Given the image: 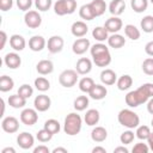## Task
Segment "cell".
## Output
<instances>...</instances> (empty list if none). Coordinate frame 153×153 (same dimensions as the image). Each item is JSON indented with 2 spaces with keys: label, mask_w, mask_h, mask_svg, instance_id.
Returning <instances> with one entry per match:
<instances>
[{
  "label": "cell",
  "mask_w": 153,
  "mask_h": 153,
  "mask_svg": "<svg viewBox=\"0 0 153 153\" xmlns=\"http://www.w3.org/2000/svg\"><path fill=\"white\" fill-rule=\"evenodd\" d=\"M148 151H149L148 143H143V142L136 143V145L133 147V149H131L133 153H148Z\"/></svg>",
  "instance_id": "46"
},
{
  "label": "cell",
  "mask_w": 153,
  "mask_h": 153,
  "mask_svg": "<svg viewBox=\"0 0 153 153\" xmlns=\"http://www.w3.org/2000/svg\"><path fill=\"white\" fill-rule=\"evenodd\" d=\"M92 153H106V149L104 147H100V146H97L92 149Z\"/></svg>",
  "instance_id": "54"
},
{
  "label": "cell",
  "mask_w": 153,
  "mask_h": 153,
  "mask_svg": "<svg viewBox=\"0 0 153 153\" xmlns=\"http://www.w3.org/2000/svg\"><path fill=\"white\" fill-rule=\"evenodd\" d=\"M124 33H126V36L128 37V38H130L131 41H136V39H139L140 38V30L135 26V25H133V24H127L126 26H124Z\"/></svg>",
  "instance_id": "29"
},
{
  "label": "cell",
  "mask_w": 153,
  "mask_h": 153,
  "mask_svg": "<svg viewBox=\"0 0 153 153\" xmlns=\"http://www.w3.org/2000/svg\"><path fill=\"white\" fill-rule=\"evenodd\" d=\"M4 63L6 65V67H8L11 69H16L20 66L22 59L17 53H7L4 57Z\"/></svg>",
  "instance_id": "16"
},
{
  "label": "cell",
  "mask_w": 153,
  "mask_h": 153,
  "mask_svg": "<svg viewBox=\"0 0 153 153\" xmlns=\"http://www.w3.org/2000/svg\"><path fill=\"white\" fill-rule=\"evenodd\" d=\"M65 45V41L61 36H51L48 39V50L51 54H57L62 50Z\"/></svg>",
  "instance_id": "10"
},
{
  "label": "cell",
  "mask_w": 153,
  "mask_h": 153,
  "mask_svg": "<svg viewBox=\"0 0 153 153\" xmlns=\"http://www.w3.org/2000/svg\"><path fill=\"white\" fill-rule=\"evenodd\" d=\"M136 137L140 140H147L149 134H151V129L147 126H139L136 127Z\"/></svg>",
  "instance_id": "40"
},
{
  "label": "cell",
  "mask_w": 153,
  "mask_h": 153,
  "mask_svg": "<svg viewBox=\"0 0 153 153\" xmlns=\"http://www.w3.org/2000/svg\"><path fill=\"white\" fill-rule=\"evenodd\" d=\"M108 44L114 48V49H120L126 44V38L122 35L118 33H112L111 36H109L108 38Z\"/></svg>",
  "instance_id": "26"
},
{
  "label": "cell",
  "mask_w": 153,
  "mask_h": 153,
  "mask_svg": "<svg viewBox=\"0 0 153 153\" xmlns=\"http://www.w3.org/2000/svg\"><path fill=\"white\" fill-rule=\"evenodd\" d=\"M81 126H82V120H81L80 115H78L76 112H71L65 118L63 130L67 135L74 136V135L80 133Z\"/></svg>",
  "instance_id": "3"
},
{
  "label": "cell",
  "mask_w": 153,
  "mask_h": 153,
  "mask_svg": "<svg viewBox=\"0 0 153 153\" xmlns=\"http://www.w3.org/2000/svg\"><path fill=\"white\" fill-rule=\"evenodd\" d=\"M151 124H152V127H153V118H152V121H151Z\"/></svg>",
  "instance_id": "58"
},
{
  "label": "cell",
  "mask_w": 153,
  "mask_h": 153,
  "mask_svg": "<svg viewBox=\"0 0 153 153\" xmlns=\"http://www.w3.org/2000/svg\"><path fill=\"white\" fill-rule=\"evenodd\" d=\"M17 6L22 11H30L32 6V0H17Z\"/></svg>",
  "instance_id": "47"
},
{
  "label": "cell",
  "mask_w": 153,
  "mask_h": 153,
  "mask_svg": "<svg viewBox=\"0 0 153 153\" xmlns=\"http://www.w3.org/2000/svg\"><path fill=\"white\" fill-rule=\"evenodd\" d=\"M78 81V72L74 69H65L60 76H59V82L63 87H73Z\"/></svg>",
  "instance_id": "6"
},
{
  "label": "cell",
  "mask_w": 153,
  "mask_h": 153,
  "mask_svg": "<svg viewBox=\"0 0 153 153\" xmlns=\"http://www.w3.org/2000/svg\"><path fill=\"white\" fill-rule=\"evenodd\" d=\"M76 10V0H57L54 4V12L57 16L72 14Z\"/></svg>",
  "instance_id": "5"
},
{
  "label": "cell",
  "mask_w": 153,
  "mask_h": 153,
  "mask_svg": "<svg viewBox=\"0 0 153 153\" xmlns=\"http://www.w3.org/2000/svg\"><path fill=\"white\" fill-rule=\"evenodd\" d=\"M44 47H45V39L42 36L36 35L29 39V48L32 51H41L44 49Z\"/></svg>",
  "instance_id": "18"
},
{
  "label": "cell",
  "mask_w": 153,
  "mask_h": 153,
  "mask_svg": "<svg viewBox=\"0 0 153 153\" xmlns=\"http://www.w3.org/2000/svg\"><path fill=\"white\" fill-rule=\"evenodd\" d=\"M91 55H92L93 62L98 67H106L111 62V55H110L109 48L100 42L91 47Z\"/></svg>",
  "instance_id": "2"
},
{
  "label": "cell",
  "mask_w": 153,
  "mask_h": 153,
  "mask_svg": "<svg viewBox=\"0 0 153 153\" xmlns=\"http://www.w3.org/2000/svg\"><path fill=\"white\" fill-rule=\"evenodd\" d=\"M99 118H100L99 111L97 109H90V110L86 111L84 121L87 126H96L99 122Z\"/></svg>",
  "instance_id": "24"
},
{
  "label": "cell",
  "mask_w": 153,
  "mask_h": 153,
  "mask_svg": "<svg viewBox=\"0 0 153 153\" xmlns=\"http://www.w3.org/2000/svg\"><path fill=\"white\" fill-rule=\"evenodd\" d=\"M147 111L151 115H153V97L151 99H148V102H147Z\"/></svg>",
  "instance_id": "52"
},
{
  "label": "cell",
  "mask_w": 153,
  "mask_h": 153,
  "mask_svg": "<svg viewBox=\"0 0 153 153\" xmlns=\"http://www.w3.org/2000/svg\"><path fill=\"white\" fill-rule=\"evenodd\" d=\"M117 120L121 126L128 128V129H134L139 127L140 124V117L136 112H134L130 109H123L118 112Z\"/></svg>",
  "instance_id": "4"
},
{
  "label": "cell",
  "mask_w": 153,
  "mask_h": 153,
  "mask_svg": "<svg viewBox=\"0 0 153 153\" xmlns=\"http://www.w3.org/2000/svg\"><path fill=\"white\" fill-rule=\"evenodd\" d=\"M142 71L147 75H153V57H148L142 62Z\"/></svg>",
  "instance_id": "45"
},
{
  "label": "cell",
  "mask_w": 153,
  "mask_h": 153,
  "mask_svg": "<svg viewBox=\"0 0 153 153\" xmlns=\"http://www.w3.org/2000/svg\"><path fill=\"white\" fill-rule=\"evenodd\" d=\"M1 153H16V149L12 148V147H6L1 151Z\"/></svg>",
  "instance_id": "57"
},
{
  "label": "cell",
  "mask_w": 153,
  "mask_h": 153,
  "mask_svg": "<svg viewBox=\"0 0 153 153\" xmlns=\"http://www.w3.org/2000/svg\"><path fill=\"white\" fill-rule=\"evenodd\" d=\"M13 6V0H0V10L6 12Z\"/></svg>",
  "instance_id": "48"
},
{
  "label": "cell",
  "mask_w": 153,
  "mask_h": 153,
  "mask_svg": "<svg viewBox=\"0 0 153 153\" xmlns=\"http://www.w3.org/2000/svg\"><path fill=\"white\" fill-rule=\"evenodd\" d=\"M13 86H14V81L11 76L2 75L0 78V91L1 92H8L13 88Z\"/></svg>",
  "instance_id": "33"
},
{
  "label": "cell",
  "mask_w": 153,
  "mask_h": 153,
  "mask_svg": "<svg viewBox=\"0 0 153 153\" xmlns=\"http://www.w3.org/2000/svg\"><path fill=\"white\" fill-rule=\"evenodd\" d=\"M71 31H72V35L75 36V37H84L87 31H88V26L86 25L85 22H81V20H78V22H74L72 24V27H71Z\"/></svg>",
  "instance_id": "17"
},
{
  "label": "cell",
  "mask_w": 153,
  "mask_h": 153,
  "mask_svg": "<svg viewBox=\"0 0 153 153\" xmlns=\"http://www.w3.org/2000/svg\"><path fill=\"white\" fill-rule=\"evenodd\" d=\"M17 143H18V146H19L20 148H23V149H29V148H31V147L33 146L35 139H33V136H32L30 133L23 131V133H20V134L17 136Z\"/></svg>",
  "instance_id": "12"
},
{
  "label": "cell",
  "mask_w": 153,
  "mask_h": 153,
  "mask_svg": "<svg viewBox=\"0 0 153 153\" xmlns=\"http://www.w3.org/2000/svg\"><path fill=\"white\" fill-rule=\"evenodd\" d=\"M140 26L143 30V32H153V16H145L140 22Z\"/></svg>",
  "instance_id": "36"
},
{
  "label": "cell",
  "mask_w": 153,
  "mask_h": 153,
  "mask_svg": "<svg viewBox=\"0 0 153 153\" xmlns=\"http://www.w3.org/2000/svg\"><path fill=\"white\" fill-rule=\"evenodd\" d=\"M130 6L136 13H142L148 7V0H130Z\"/></svg>",
  "instance_id": "35"
},
{
  "label": "cell",
  "mask_w": 153,
  "mask_h": 153,
  "mask_svg": "<svg viewBox=\"0 0 153 153\" xmlns=\"http://www.w3.org/2000/svg\"><path fill=\"white\" fill-rule=\"evenodd\" d=\"M133 85V78L128 74H124L122 76L118 78L117 80V87L120 91H126L128 88H130V86Z\"/></svg>",
  "instance_id": "31"
},
{
  "label": "cell",
  "mask_w": 153,
  "mask_h": 153,
  "mask_svg": "<svg viewBox=\"0 0 153 153\" xmlns=\"http://www.w3.org/2000/svg\"><path fill=\"white\" fill-rule=\"evenodd\" d=\"M108 33H109V32L106 31V29H105L104 26H97V27H94L93 31H92L93 38H94L96 41H98V42L108 41V38H109Z\"/></svg>",
  "instance_id": "30"
},
{
  "label": "cell",
  "mask_w": 153,
  "mask_h": 153,
  "mask_svg": "<svg viewBox=\"0 0 153 153\" xmlns=\"http://www.w3.org/2000/svg\"><path fill=\"white\" fill-rule=\"evenodd\" d=\"M20 121L25 126H33L38 121V115L36 109H24L20 112Z\"/></svg>",
  "instance_id": "8"
},
{
  "label": "cell",
  "mask_w": 153,
  "mask_h": 153,
  "mask_svg": "<svg viewBox=\"0 0 153 153\" xmlns=\"http://www.w3.org/2000/svg\"><path fill=\"white\" fill-rule=\"evenodd\" d=\"M79 16H80V18L84 19V20H92L93 18H96L94 14H93L92 8H91V6H90V4L82 5V6L80 7V10H79Z\"/></svg>",
  "instance_id": "34"
},
{
  "label": "cell",
  "mask_w": 153,
  "mask_h": 153,
  "mask_svg": "<svg viewBox=\"0 0 153 153\" xmlns=\"http://www.w3.org/2000/svg\"><path fill=\"white\" fill-rule=\"evenodd\" d=\"M36 69L41 75H48L54 71V63L50 60H41L36 65Z\"/></svg>",
  "instance_id": "20"
},
{
  "label": "cell",
  "mask_w": 153,
  "mask_h": 153,
  "mask_svg": "<svg viewBox=\"0 0 153 153\" xmlns=\"http://www.w3.org/2000/svg\"><path fill=\"white\" fill-rule=\"evenodd\" d=\"M49 152H50L49 148L44 145H39V146L33 148V153H49Z\"/></svg>",
  "instance_id": "49"
},
{
  "label": "cell",
  "mask_w": 153,
  "mask_h": 153,
  "mask_svg": "<svg viewBox=\"0 0 153 153\" xmlns=\"http://www.w3.org/2000/svg\"><path fill=\"white\" fill-rule=\"evenodd\" d=\"M8 105L14 108V109H19V108H24L26 105V98L22 97L20 94H12L8 97Z\"/></svg>",
  "instance_id": "28"
},
{
  "label": "cell",
  "mask_w": 153,
  "mask_h": 153,
  "mask_svg": "<svg viewBox=\"0 0 153 153\" xmlns=\"http://www.w3.org/2000/svg\"><path fill=\"white\" fill-rule=\"evenodd\" d=\"M149 1H151V2H152V4H153V0H149Z\"/></svg>",
  "instance_id": "59"
},
{
  "label": "cell",
  "mask_w": 153,
  "mask_h": 153,
  "mask_svg": "<svg viewBox=\"0 0 153 153\" xmlns=\"http://www.w3.org/2000/svg\"><path fill=\"white\" fill-rule=\"evenodd\" d=\"M145 51H146V54H147V55L153 56V41L148 42V43L145 45Z\"/></svg>",
  "instance_id": "50"
},
{
  "label": "cell",
  "mask_w": 153,
  "mask_h": 153,
  "mask_svg": "<svg viewBox=\"0 0 153 153\" xmlns=\"http://www.w3.org/2000/svg\"><path fill=\"white\" fill-rule=\"evenodd\" d=\"M114 152H115V153H120V152H121V153H128L129 151H128V148H126L124 146H118V147H116V148L114 149Z\"/></svg>",
  "instance_id": "53"
},
{
  "label": "cell",
  "mask_w": 153,
  "mask_h": 153,
  "mask_svg": "<svg viewBox=\"0 0 153 153\" xmlns=\"http://www.w3.org/2000/svg\"><path fill=\"white\" fill-rule=\"evenodd\" d=\"M88 48H90V41H88L87 38H82V37L78 38V39L73 43V45H72V50H73V53L76 54V55H82V54H85V53L88 50Z\"/></svg>",
  "instance_id": "14"
},
{
  "label": "cell",
  "mask_w": 153,
  "mask_h": 153,
  "mask_svg": "<svg viewBox=\"0 0 153 153\" xmlns=\"http://www.w3.org/2000/svg\"><path fill=\"white\" fill-rule=\"evenodd\" d=\"M90 6L93 11L94 17H100L102 14H104V12L106 10V4L104 0H92L90 2Z\"/></svg>",
  "instance_id": "27"
},
{
  "label": "cell",
  "mask_w": 153,
  "mask_h": 153,
  "mask_svg": "<svg viewBox=\"0 0 153 153\" xmlns=\"http://www.w3.org/2000/svg\"><path fill=\"white\" fill-rule=\"evenodd\" d=\"M134 137H135V135H134V133L131 130H126V131H123L121 134L120 141L123 145H128V143H131L134 141Z\"/></svg>",
  "instance_id": "44"
},
{
  "label": "cell",
  "mask_w": 153,
  "mask_h": 153,
  "mask_svg": "<svg viewBox=\"0 0 153 153\" xmlns=\"http://www.w3.org/2000/svg\"><path fill=\"white\" fill-rule=\"evenodd\" d=\"M92 69V61L87 57H80L76 61V66H75V71L78 72V74L85 75L88 74Z\"/></svg>",
  "instance_id": "15"
},
{
  "label": "cell",
  "mask_w": 153,
  "mask_h": 153,
  "mask_svg": "<svg viewBox=\"0 0 153 153\" xmlns=\"http://www.w3.org/2000/svg\"><path fill=\"white\" fill-rule=\"evenodd\" d=\"M32 93H33V88L29 85V84H23L19 88H18V94H20L22 97H24V98H30L31 96H32Z\"/></svg>",
  "instance_id": "42"
},
{
  "label": "cell",
  "mask_w": 153,
  "mask_h": 153,
  "mask_svg": "<svg viewBox=\"0 0 153 153\" xmlns=\"http://www.w3.org/2000/svg\"><path fill=\"white\" fill-rule=\"evenodd\" d=\"M153 97V84L146 82L134 91H130L126 96V104L130 108H136Z\"/></svg>",
  "instance_id": "1"
},
{
  "label": "cell",
  "mask_w": 153,
  "mask_h": 153,
  "mask_svg": "<svg viewBox=\"0 0 153 153\" xmlns=\"http://www.w3.org/2000/svg\"><path fill=\"white\" fill-rule=\"evenodd\" d=\"M108 137V131L104 127H96L91 131V139L94 142H103Z\"/></svg>",
  "instance_id": "25"
},
{
  "label": "cell",
  "mask_w": 153,
  "mask_h": 153,
  "mask_svg": "<svg viewBox=\"0 0 153 153\" xmlns=\"http://www.w3.org/2000/svg\"><path fill=\"white\" fill-rule=\"evenodd\" d=\"M100 81L104 85H108V86L114 85L117 81V75L112 69L106 68V69L102 71V73H100Z\"/></svg>",
  "instance_id": "19"
},
{
  "label": "cell",
  "mask_w": 153,
  "mask_h": 153,
  "mask_svg": "<svg viewBox=\"0 0 153 153\" xmlns=\"http://www.w3.org/2000/svg\"><path fill=\"white\" fill-rule=\"evenodd\" d=\"M35 87L41 92H45V91H48L50 88V82H49V80L47 78L38 76V78L35 79Z\"/></svg>",
  "instance_id": "37"
},
{
  "label": "cell",
  "mask_w": 153,
  "mask_h": 153,
  "mask_svg": "<svg viewBox=\"0 0 153 153\" xmlns=\"http://www.w3.org/2000/svg\"><path fill=\"white\" fill-rule=\"evenodd\" d=\"M67 152L68 151L66 148H63V147H56V148L53 149V153H67Z\"/></svg>",
  "instance_id": "56"
},
{
  "label": "cell",
  "mask_w": 153,
  "mask_h": 153,
  "mask_svg": "<svg viewBox=\"0 0 153 153\" xmlns=\"http://www.w3.org/2000/svg\"><path fill=\"white\" fill-rule=\"evenodd\" d=\"M0 36H1V45H0V49H4L5 48V43L7 41V35L5 31H1L0 32Z\"/></svg>",
  "instance_id": "51"
},
{
  "label": "cell",
  "mask_w": 153,
  "mask_h": 153,
  "mask_svg": "<svg viewBox=\"0 0 153 153\" xmlns=\"http://www.w3.org/2000/svg\"><path fill=\"white\" fill-rule=\"evenodd\" d=\"M36 137H37V140H38L39 142H48V141L51 140L53 134H51L50 131H48L45 128H43V129H41V130L37 131Z\"/></svg>",
  "instance_id": "41"
},
{
  "label": "cell",
  "mask_w": 153,
  "mask_h": 153,
  "mask_svg": "<svg viewBox=\"0 0 153 153\" xmlns=\"http://www.w3.org/2000/svg\"><path fill=\"white\" fill-rule=\"evenodd\" d=\"M74 109L76 111H84L88 106V98L86 96H79L74 100Z\"/></svg>",
  "instance_id": "39"
},
{
  "label": "cell",
  "mask_w": 153,
  "mask_h": 153,
  "mask_svg": "<svg viewBox=\"0 0 153 153\" xmlns=\"http://www.w3.org/2000/svg\"><path fill=\"white\" fill-rule=\"evenodd\" d=\"M24 22H25V25L27 27H30V29H37L42 24V18H41V16H39V13L37 11L30 10V11H27L25 13Z\"/></svg>",
  "instance_id": "7"
},
{
  "label": "cell",
  "mask_w": 153,
  "mask_h": 153,
  "mask_svg": "<svg viewBox=\"0 0 153 153\" xmlns=\"http://www.w3.org/2000/svg\"><path fill=\"white\" fill-rule=\"evenodd\" d=\"M33 105H35V109L39 112H44L47 111L50 105H51V100L50 98L47 96V94H38L35 100H33Z\"/></svg>",
  "instance_id": "11"
},
{
  "label": "cell",
  "mask_w": 153,
  "mask_h": 153,
  "mask_svg": "<svg viewBox=\"0 0 153 153\" xmlns=\"http://www.w3.org/2000/svg\"><path fill=\"white\" fill-rule=\"evenodd\" d=\"M123 26V23H122V19H120L118 17H111L109 19H106L105 24H104V27L106 29L108 32H111V33H117Z\"/></svg>",
  "instance_id": "13"
},
{
  "label": "cell",
  "mask_w": 153,
  "mask_h": 153,
  "mask_svg": "<svg viewBox=\"0 0 153 153\" xmlns=\"http://www.w3.org/2000/svg\"><path fill=\"white\" fill-rule=\"evenodd\" d=\"M43 128H45L48 131H50L53 135H55V134H57V133L60 131L61 126H60L59 121H56V120H54V118H50V120L45 121V123H44V127H43Z\"/></svg>",
  "instance_id": "38"
},
{
  "label": "cell",
  "mask_w": 153,
  "mask_h": 153,
  "mask_svg": "<svg viewBox=\"0 0 153 153\" xmlns=\"http://www.w3.org/2000/svg\"><path fill=\"white\" fill-rule=\"evenodd\" d=\"M126 10V2L124 0H112L109 5V12L112 16L118 17L120 14H122Z\"/></svg>",
  "instance_id": "22"
},
{
  "label": "cell",
  "mask_w": 153,
  "mask_h": 153,
  "mask_svg": "<svg viewBox=\"0 0 153 153\" xmlns=\"http://www.w3.org/2000/svg\"><path fill=\"white\" fill-rule=\"evenodd\" d=\"M106 93H108V90H106V87H105V86L99 85V84H96V85L93 86V88L90 91V93H88V94H90V97H91L92 99L100 100V99L105 98Z\"/></svg>",
  "instance_id": "23"
},
{
  "label": "cell",
  "mask_w": 153,
  "mask_h": 153,
  "mask_svg": "<svg viewBox=\"0 0 153 153\" xmlns=\"http://www.w3.org/2000/svg\"><path fill=\"white\" fill-rule=\"evenodd\" d=\"M147 142H148L149 149L153 152V133H152V131H151V134H149V136H148V139H147Z\"/></svg>",
  "instance_id": "55"
},
{
  "label": "cell",
  "mask_w": 153,
  "mask_h": 153,
  "mask_svg": "<svg viewBox=\"0 0 153 153\" xmlns=\"http://www.w3.org/2000/svg\"><path fill=\"white\" fill-rule=\"evenodd\" d=\"M53 5V1L51 0H35V6L38 11H42V12H45L48 11Z\"/></svg>",
  "instance_id": "43"
},
{
  "label": "cell",
  "mask_w": 153,
  "mask_h": 153,
  "mask_svg": "<svg viewBox=\"0 0 153 153\" xmlns=\"http://www.w3.org/2000/svg\"><path fill=\"white\" fill-rule=\"evenodd\" d=\"M25 44H26L25 38L23 36H20V35L16 33V35H12L10 37V45L16 51H22L25 48Z\"/></svg>",
  "instance_id": "21"
},
{
  "label": "cell",
  "mask_w": 153,
  "mask_h": 153,
  "mask_svg": "<svg viewBox=\"0 0 153 153\" xmlns=\"http://www.w3.org/2000/svg\"><path fill=\"white\" fill-rule=\"evenodd\" d=\"M1 128L8 134H13L19 129V121L13 116H7L1 122Z\"/></svg>",
  "instance_id": "9"
},
{
  "label": "cell",
  "mask_w": 153,
  "mask_h": 153,
  "mask_svg": "<svg viewBox=\"0 0 153 153\" xmlns=\"http://www.w3.org/2000/svg\"><path fill=\"white\" fill-rule=\"evenodd\" d=\"M94 81L92 78L90 76H84L80 81H79V88L81 92H85V93H90V91L93 88L94 86Z\"/></svg>",
  "instance_id": "32"
}]
</instances>
